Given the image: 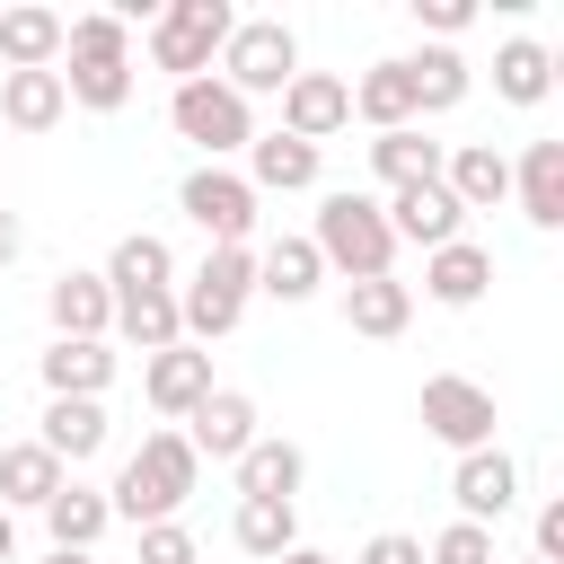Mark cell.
Masks as SVG:
<instances>
[{
  "label": "cell",
  "instance_id": "1",
  "mask_svg": "<svg viewBox=\"0 0 564 564\" xmlns=\"http://www.w3.org/2000/svg\"><path fill=\"white\" fill-rule=\"evenodd\" d=\"M194 485H203L194 441H185V432H141V449H132V458L115 467V485H106V511L132 520V529H150V520H176Z\"/></svg>",
  "mask_w": 564,
  "mask_h": 564
},
{
  "label": "cell",
  "instance_id": "2",
  "mask_svg": "<svg viewBox=\"0 0 564 564\" xmlns=\"http://www.w3.org/2000/svg\"><path fill=\"white\" fill-rule=\"evenodd\" d=\"M308 247H317V264H326V273H344V282H379V273L397 264V238H388L379 194H352V185H335V194L317 203Z\"/></svg>",
  "mask_w": 564,
  "mask_h": 564
},
{
  "label": "cell",
  "instance_id": "3",
  "mask_svg": "<svg viewBox=\"0 0 564 564\" xmlns=\"http://www.w3.org/2000/svg\"><path fill=\"white\" fill-rule=\"evenodd\" d=\"M247 300H256V247H212V256L194 264V282L176 291L185 344H220V335L247 317Z\"/></svg>",
  "mask_w": 564,
  "mask_h": 564
},
{
  "label": "cell",
  "instance_id": "4",
  "mask_svg": "<svg viewBox=\"0 0 564 564\" xmlns=\"http://www.w3.org/2000/svg\"><path fill=\"white\" fill-rule=\"evenodd\" d=\"M291 70H300V35L282 18H238L229 44H220V62H212V79L238 88V97H282Z\"/></svg>",
  "mask_w": 564,
  "mask_h": 564
},
{
  "label": "cell",
  "instance_id": "5",
  "mask_svg": "<svg viewBox=\"0 0 564 564\" xmlns=\"http://www.w3.org/2000/svg\"><path fill=\"white\" fill-rule=\"evenodd\" d=\"M229 26H238V9H229V0H167V9L150 18V62H159V70H176V79H203V70L220 62Z\"/></svg>",
  "mask_w": 564,
  "mask_h": 564
},
{
  "label": "cell",
  "instance_id": "6",
  "mask_svg": "<svg viewBox=\"0 0 564 564\" xmlns=\"http://www.w3.org/2000/svg\"><path fill=\"white\" fill-rule=\"evenodd\" d=\"M167 123H176L194 150H212V167H220L229 150H247V141H256V106H247L238 88H220L212 70H203V79H176V97H167Z\"/></svg>",
  "mask_w": 564,
  "mask_h": 564
},
{
  "label": "cell",
  "instance_id": "7",
  "mask_svg": "<svg viewBox=\"0 0 564 564\" xmlns=\"http://www.w3.org/2000/svg\"><path fill=\"white\" fill-rule=\"evenodd\" d=\"M414 414H423V432L441 441V449H494V388L485 379H458V370H441V379H423V397H414Z\"/></svg>",
  "mask_w": 564,
  "mask_h": 564
},
{
  "label": "cell",
  "instance_id": "8",
  "mask_svg": "<svg viewBox=\"0 0 564 564\" xmlns=\"http://www.w3.org/2000/svg\"><path fill=\"white\" fill-rule=\"evenodd\" d=\"M176 212L212 238V247H247V229H256V185L238 176V167H194L185 185H176Z\"/></svg>",
  "mask_w": 564,
  "mask_h": 564
},
{
  "label": "cell",
  "instance_id": "9",
  "mask_svg": "<svg viewBox=\"0 0 564 564\" xmlns=\"http://www.w3.org/2000/svg\"><path fill=\"white\" fill-rule=\"evenodd\" d=\"M352 123V79H335V70H291V88H282V132L291 141H326V132H344Z\"/></svg>",
  "mask_w": 564,
  "mask_h": 564
},
{
  "label": "cell",
  "instance_id": "10",
  "mask_svg": "<svg viewBox=\"0 0 564 564\" xmlns=\"http://www.w3.org/2000/svg\"><path fill=\"white\" fill-rule=\"evenodd\" d=\"M379 212H388V238H397V247H423V256H432V247H449V238H467V212L449 203V185H441V176H432V185L388 194Z\"/></svg>",
  "mask_w": 564,
  "mask_h": 564
},
{
  "label": "cell",
  "instance_id": "11",
  "mask_svg": "<svg viewBox=\"0 0 564 564\" xmlns=\"http://www.w3.org/2000/svg\"><path fill=\"white\" fill-rule=\"evenodd\" d=\"M212 388H220V379H212V352H203V344H167V352L141 361V397H150L167 423H185Z\"/></svg>",
  "mask_w": 564,
  "mask_h": 564
},
{
  "label": "cell",
  "instance_id": "12",
  "mask_svg": "<svg viewBox=\"0 0 564 564\" xmlns=\"http://www.w3.org/2000/svg\"><path fill=\"white\" fill-rule=\"evenodd\" d=\"M256 432H264V423H256V397H247V388H212V397L185 414L194 458H220V467H238V449H247Z\"/></svg>",
  "mask_w": 564,
  "mask_h": 564
},
{
  "label": "cell",
  "instance_id": "13",
  "mask_svg": "<svg viewBox=\"0 0 564 564\" xmlns=\"http://www.w3.org/2000/svg\"><path fill=\"white\" fill-rule=\"evenodd\" d=\"M449 502H458V520L494 529V520L520 502V467H511L502 449H467V458L449 467Z\"/></svg>",
  "mask_w": 564,
  "mask_h": 564
},
{
  "label": "cell",
  "instance_id": "14",
  "mask_svg": "<svg viewBox=\"0 0 564 564\" xmlns=\"http://www.w3.org/2000/svg\"><path fill=\"white\" fill-rule=\"evenodd\" d=\"M44 317H53V335H79V344H106L115 335V291H106V273H53V291H44Z\"/></svg>",
  "mask_w": 564,
  "mask_h": 564
},
{
  "label": "cell",
  "instance_id": "15",
  "mask_svg": "<svg viewBox=\"0 0 564 564\" xmlns=\"http://www.w3.org/2000/svg\"><path fill=\"white\" fill-rule=\"evenodd\" d=\"M238 502H291L300 494V476H308V449L300 441H282V432H256L247 449H238Z\"/></svg>",
  "mask_w": 564,
  "mask_h": 564
},
{
  "label": "cell",
  "instance_id": "16",
  "mask_svg": "<svg viewBox=\"0 0 564 564\" xmlns=\"http://www.w3.org/2000/svg\"><path fill=\"white\" fill-rule=\"evenodd\" d=\"M441 185L458 212H494V203H511V159L494 141H458V150H441Z\"/></svg>",
  "mask_w": 564,
  "mask_h": 564
},
{
  "label": "cell",
  "instance_id": "17",
  "mask_svg": "<svg viewBox=\"0 0 564 564\" xmlns=\"http://www.w3.org/2000/svg\"><path fill=\"white\" fill-rule=\"evenodd\" d=\"M423 291H432L441 308H476V300L494 291V247H476V238L432 247V256H423Z\"/></svg>",
  "mask_w": 564,
  "mask_h": 564
},
{
  "label": "cell",
  "instance_id": "18",
  "mask_svg": "<svg viewBox=\"0 0 564 564\" xmlns=\"http://www.w3.org/2000/svg\"><path fill=\"white\" fill-rule=\"evenodd\" d=\"M62 485H70V467H62L44 441H9V449H0V511H44Z\"/></svg>",
  "mask_w": 564,
  "mask_h": 564
},
{
  "label": "cell",
  "instance_id": "19",
  "mask_svg": "<svg viewBox=\"0 0 564 564\" xmlns=\"http://www.w3.org/2000/svg\"><path fill=\"white\" fill-rule=\"evenodd\" d=\"M247 185H256V203L264 194H308L317 185V150L291 141V132H256L247 141Z\"/></svg>",
  "mask_w": 564,
  "mask_h": 564
},
{
  "label": "cell",
  "instance_id": "20",
  "mask_svg": "<svg viewBox=\"0 0 564 564\" xmlns=\"http://www.w3.org/2000/svg\"><path fill=\"white\" fill-rule=\"evenodd\" d=\"M511 194L538 229H564V141H529L511 159Z\"/></svg>",
  "mask_w": 564,
  "mask_h": 564
},
{
  "label": "cell",
  "instance_id": "21",
  "mask_svg": "<svg viewBox=\"0 0 564 564\" xmlns=\"http://www.w3.org/2000/svg\"><path fill=\"white\" fill-rule=\"evenodd\" d=\"M344 326L370 335V344L405 335V326H414V282H397V273H379V282H344Z\"/></svg>",
  "mask_w": 564,
  "mask_h": 564
},
{
  "label": "cell",
  "instance_id": "22",
  "mask_svg": "<svg viewBox=\"0 0 564 564\" xmlns=\"http://www.w3.org/2000/svg\"><path fill=\"white\" fill-rule=\"evenodd\" d=\"M35 370H44V397H106V379H115V344H79V335H53Z\"/></svg>",
  "mask_w": 564,
  "mask_h": 564
},
{
  "label": "cell",
  "instance_id": "23",
  "mask_svg": "<svg viewBox=\"0 0 564 564\" xmlns=\"http://www.w3.org/2000/svg\"><path fill=\"white\" fill-rule=\"evenodd\" d=\"M70 70H62V97L70 106H88V115H123L132 106V62L123 53H62Z\"/></svg>",
  "mask_w": 564,
  "mask_h": 564
},
{
  "label": "cell",
  "instance_id": "24",
  "mask_svg": "<svg viewBox=\"0 0 564 564\" xmlns=\"http://www.w3.org/2000/svg\"><path fill=\"white\" fill-rule=\"evenodd\" d=\"M62 467H79V458H97L106 449V397H53L44 405V432H35Z\"/></svg>",
  "mask_w": 564,
  "mask_h": 564
},
{
  "label": "cell",
  "instance_id": "25",
  "mask_svg": "<svg viewBox=\"0 0 564 564\" xmlns=\"http://www.w3.org/2000/svg\"><path fill=\"white\" fill-rule=\"evenodd\" d=\"M0 62L9 70H62V9H0Z\"/></svg>",
  "mask_w": 564,
  "mask_h": 564
},
{
  "label": "cell",
  "instance_id": "26",
  "mask_svg": "<svg viewBox=\"0 0 564 564\" xmlns=\"http://www.w3.org/2000/svg\"><path fill=\"white\" fill-rule=\"evenodd\" d=\"M546 88H555V53H546L538 35L494 44V97H502V106H546Z\"/></svg>",
  "mask_w": 564,
  "mask_h": 564
},
{
  "label": "cell",
  "instance_id": "27",
  "mask_svg": "<svg viewBox=\"0 0 564 564\" xmlns=\"http://www.w3.org/2000/svg\"><path fill=\"white\" fill-rule=\"evenodd\" d=\"M62 115H70L62 70H9V79H0V123H9V132H53Z\"/></svg>",
  "mask_w": 564,
  "mask_h": 564
},
{
  "label": "cell",
  "instance_id": "28",
  "mask_svg": "<svg viewBox=\"0 0 564 564\" xmlns=\"http://www.w3.org/2000/svg\"><path fill=\"white\" fill-rule=\"evenodd\" d=\"M317 282H326V264H317V247H308V238H273V247L256 256V291H264V300H282V308L317 300Z\"/></svg>",
  "mask_w": 564,
  "mask_h": 564
},
{
  "label": "cell",
  "instance_id": "29",
  "mask_svg": "<svg viewBox=\"0 0 564 564\" xmlns=\"http://www.w3.org/2000/svg\"><path fill=\"white\" fill-rule=\"evenodd\" d=\"M115 335L141 344V361L167 352V344H185V326H176V282H167V291H115Z\"/></svg>",
  "mask_w": 564,
  "mask_h": 564
},
{
  "label": "cell",
  "instance_id": "30",
  "mask_svg": "<svg viewBox=\"0 0 564 564\" xmlns=\"http://www.w3.org/2000/svg\"><path fill=\"white\" fill-rule=\"evenodd\" d=\"M44 529H53V546H70V555H97V538L115 529V511H106V494L97 485H62L53 502H44Z\"/></svg>",
  "mask_w": 564,
  "mask_h": 564
},
{
  "label": "cell",
  "instance_id": "31",
  "mask_svg": "<svg viewBox=\"0 0 564 564\" xmlns=\"http://www.w3.org/2000/svg\"><path fill=\"white\" fill-rule=\"evenodd\" d=\"M352 115H361L370 132H405V123H414V79H405V62H370V70L352 79Z\"/></svg>",
  "mask_w": 564,
  "mask_h": 564
},
{
  "label": "cell",
  "instance_id": "32",
  "mask_svg": "<svg viewBox=\"0 0 564 564\" xmlns=\"http://www.w3.org/2000/svg\"><path fill=\"white\" fill-rule=\"evenodd\" d=\"M167 273H176V247L159 229L115 238V256H106V291H167Z\"/></svg>",
  "mask_w": 564,
  "mask_h": 564
},
{
  "label": "cell",
  "instance_id": "33",
  "mask_svg": "<svg viewBox=\"0 0 564 564\" xmlns=\"http://www.w3.org/2000/svg\"><path fill=\"white\" fill-rule=\"evenodd\" d=\"M405 79H414V115H449V106L467 97V53H458V44H423V53L405 62Z\"/></svg>",
  "mask_w": 564,
  "mask_h": 564
},
{
  "label": "cell",
  "instance_id": "34",
  "mask_svg": "<svg viewBox=\"0 0 564 564\" xmlns=\"http://www.w3.org/2000/svg\"><path fill=\"white\" fill-rule=\"evenodd\" d=\"M370 167H379V185H388V194L432 185V176H441V141H423L414 123H405V132H379V141H370Z\"/></svg>",
  "mask_w": 564,
  "mask_h": 564
},
{
  "label": "cell",
  "instance_id": "35",
  "mask_svg": "<svg viewBox=\"0 0 564 564\" xmlns=\"http://www.w3.org/2000/svg\"><path fill=\"white\" fill-rule=\"evenodd\" d=\"M229 538H238V555L273 564V555L300 546V511H291V502H238V511H229Z\"/></svg>",
  "mask_w": 564,
  "mask_h": 564
},
{
  "label": "cell",
  "instance_id": "36",
  "mask_svg": "<svg viewBox=\"0 0 564 564\" xmlns=\"http://www.w3.org/2000/svg\"><path fill=\"white\" fill-rule=\"evenodd\" d=\"M423 564H502V555H494V529H476V520H449V529L423 546Z\"/></svg>",
  "mask_w": 564,
  "mask_h": 564
},
{
  "label": "cell",
  "instance_id": "37",
  "mask_svg": "<svg viewBox=\"0 0 564 564\" xmlns=\"http://www.w3.org/2000/svg\"><path fill=\"white\" fill-rule=\"evenodd\" d=\"M141 564H194V529L185 520H150L141 529Z\"/></svg>",
  "mask_w": 564,
  "mask_h": 564
},
{
  "label": "cell",
  "instance_id": "38",
  "mask_svg": "<svg viewBox=\"0 0 564 564\" xmlns=\"http://www.w3.org/2000/svg\"><path fill=\"white\" fill-rule=\"evenodd\" d=\"M414 26H432V35L449 44V35H467V26H476V0H414Z\"/></svg>",
  "mask_w": 564,
  "mask_h": 564
},
{
  "label": "cell",
  "instance_id": "39",
  "mask_svg": "<svg viewBox=\"0 0 564 564\" xmlns=\"http://www.w3.org/2000/svg\"><path fill=\"white\" fill-rule=\"evenodd\" d=\"M352 564H423V538H405V529H379Z\"/></svg>",
  "mask_w": 564,
  "mask_h": 564
},
{
  "label": "cell",
  "instance_id": "40",
  "mask_svg": "<svg viewBox=\"0 0 564 564\" xmlns=\"http://www.w3.org/2000/svg\"><path fill=\"white\" fill-rule=\"evenodd\" d=\"M538 564H564V502H538Z\"/></svg>",
  "mask_w": 564,
  "mask_h": 564
},
{
  "label": "cell",
  "instance_id": "41",
  "mask_svg": "<svg viewBox=\"0 0 564 564\" xmlns=\"http://www.w3.org/2000/svg\"><path fill=\"white\" fill-rule=\"evenodd\" d=\"M18 247H26V229H18V212H0V273L18 264Z\"/></svg>",
  "mask_w": 564,
  "mask_h": 564
},
{
  "label": "cell",
  "instance_id": "42",
  "mask_svg": "<svg viewBox=\"0 0 564 564\" xmlns=\"http://www.w3.org/2000/svg\"><path fill=\"white\" fill-rule=\"evenodd\" d=\"M9 555H18V520L0 511V564H9Z\"/></svg>",
  "mask_w": 564,
  "mask_h": 564
},
{
  "label": "cell",
  "instance_id": "43",
  "mask_svg": "<svg viewBox=\"0 0 564 564\" xmlns=\"http://www.w3.org/2000/svg\"><path fill=\"white\" fill-rule=\"evenodd\" d=\"M273 564H335V555H317V546H291V555H273Z\"/></svg>",
  "mask_w": 564,
  "mask_h": 564
},
{
  "label": "cell",
  "instance_id": "44",
  "mask_svg": "<svg viewBox=\"0 0 564 564\" xmlns=\"http://www.w3.org/2000/svg\"><path fill=\"white\" fill-rule=\"evenodd\" d=\"M44 564H97V555H70V546H53V555H44Z\"/></svg>",
  "mask_w": 564,
  "mask_h": 564
},
{
  "label": "cell",
  "instance_id": "45",
  "mask_svg": "<svg viewBox=\"0 0 564 564\" xmlns=\"http://www.w3.org/2000/svg\"><path fill=\"white\" fill-rule=\"evenodd\" d=\"M520 564H538V555H520Z\"/></svg>",
  "mask_w": 564,
  "mask_h": 564
}]
</instances>
